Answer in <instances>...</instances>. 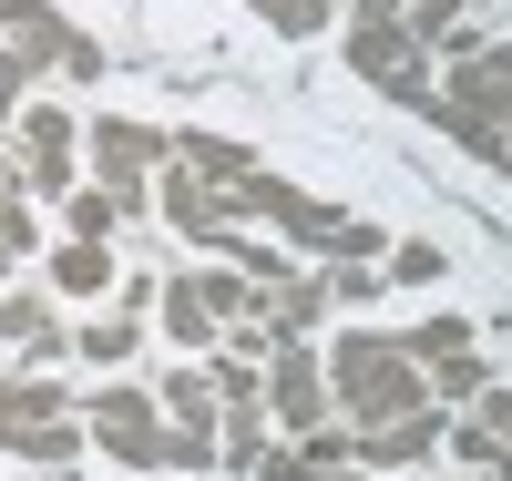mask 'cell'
<instances>
[{
    "label": "cell",
    "mask_w": 512,
    "mask_h": 481,
    "mask_svg": "<svg viewBox=\"0 0 512 481\" xmlns=\"http://www.w3.org/2000/svg\"><path fill=\"white\" fill-rule=\"evenodd\" d=\"M328 410H349V430L431 410V369H420L390 328H338V348H328Z\"/></svg>",
    "instance_id": "cell-1"
},
{
    "label": "cell",
    "mask_w": 512,
    "mask_h": 481,
    "mask_svg": "<svg viewBox=\"0 0 512 481\" xmlns=\"http://www.w3.org/2000/svg\"><path fill=\"white\" fill-rule=\"evenodd\" d=\"M349 72L379 82L400 113L431 103V41L400 21V0H349Z\"/></svg>",
    "instance_id": "cell-2"
},
{
    "label": "cell",
    "mask_w": 512,
    "mask_h": 481,
    "mask_svg": "<svg viewBox=\"0 0 512 481\" xmlns=\"http://www.w3.org/2000/svg\"><path fill=\"white\" fill-rule=\"evenodd\" d=\"M82 441L113 451V461H134V471H175V420H164V400L134 389V379H113V389L82 400Z\"/></svg>",
    "instance_id": "cell-3"
},
{
    "label": "cell",
    "mask_w": 512,
    "mask_h": 481,
    "mask_svg": "<svg viewBox=\"0 0 512 481\" xmlns=\"http://www.w3.org/2000/svg\"><path fill=\"white\" fill-rule=\"evenodd\" d=\"M267 420L287 430H318V420H338L328 410V359H308V338H287V348H267Z\"/></svg>",
    "instance_id": "cell-4"
},
{
    "label": "cell",
    "mask_w": 512,
    "mask_h": 481,
    "mask_svg": "<svg viewBox=\"0 0 512 481\" xmlns=\"http://www.w3.org/2000/svg\"><path fill=\"white\" fill-rule=\"evenodd\" d=\"M11 123H21V185H31V195H72V174H82V164H72V144H82L72 113H62V103H21Z\"/></svg>",
    "instance_id": "cell-5"
},
{
    "label": "cell",
    "mask_w": 512,
    "mask_h": 481,
    "mask_svg": "<svg viewBox=\"0 0 512 481\" xmlns=\"http://www.w3.org/2000/svg\"><path fill=\"white\" fill-rule=\"evenodd\" d=\"M164 144H175V134H154V123H123V113H103V123H93V174H103V185H113L123 205L144 215V174L164 164Z\"/></svg>",
    "instance_id": "cell-6"
},
{
    "label": "cell",
    "mask_w": 512,
    "mask_h": 481,
    "mask_svg": "<svg viewBox=\"0 0 512 481\" xmlns=\"http://www.w3.org/2000/svg\"><path fill=\"white\" fill-rule=\"evenodd\" d=\"M154 400H164V420H175V471H205V461H216V410H226L216 379H205V369H175Z\"/></svg>",
    "instance_id": "cell-7"
},
{
    "label": "cell",
    "mask_w": 512,
    "mask_h": 481,
    "mask_svg": "<svg viewBox=\"0 0 512 481\" xmlns=\"http://www.w3.org/2000/svg\"><path fill=\"white\" fill-rule=\"evenodd\" d=\"M441 441H451L461 461H482L492 481H512V389H482L472 420H441Z\"/></svg>",
    "instance_id": "cell-8"
},
{
    "label": "cell",
    "mask_w": 512,
    "mask_h": 481,
    "mask_svg": "<svg viewBox=\"0 0 512 481\" xmlns=\"http://www.w3.org/2000/svg\"><path fill=\"white\" fill-rule=\"evenodd\" d=\"M431 451H441V400L359 430V471H410V461H431Z\"/></svg>",
    "instance_id": "cell-9"
},
{
    "label": "cell",
    "mask_w": 512,
    "mask_h": 481,
    "mask_svg": "<svg viewBox=\"0 0 512 481\" xmlns=\"http://www.w3.org/2000/svg\"><path fill=\"white\" fill-rule=\"evenodd\" d=\"M0 338H11L31 369H52L62 348H72V328L52 318V297H41V287H0Z\"/></svg>",
    "instance_id": "cell-10"
},
{
    "label": "cell",
    "mask_w": 512,
    "mask_h": 481,
    "mask_svg": "<svg viewBox=\"0 0 512 481\" xmlns=\"http://www.w3.org/2000/svg\"><path fill=\"white\" fill-rule=\"evenodd\" d=\"M164 164H185L195 185H216V195H246V174H256V154L226 144V134H175V144H164ZM236 215H246V205H236Z\"/></svg>",
    "instance_id": "cell-11"
},
{
    "label": "cell",
    "mask_w": 512,
    "mask_h": 481,
    "mask_svg": "<svg viewBox=\"0 0 512 481\" xmlns=\"http://www.w3.org/2000/svg\"><path fill=\"white\" fill-rule=\"evenodd\" d=\"M164 215L195 236V246H216V236H236V195H216V185H195L185 164H164Z\"/></svg>",
    "instance_id": "cell-12"
},
{
    "label": "cell",
    "mask_w": 512,
    "mask_h": 481,
    "mask_svg": "<svg viewBox=\"0 0 512 481\" xmlns=\"http://www.w3.org/2000/svg\"><path fill=\"white\" fill-rule=\"evenodd\" d=\"M0 21H11V52H21L31 72H41V62H62L72 41H82V31H72V21L52 11V0H11V11H0Z\"/></svg>",
    "instance_id": "cell-13"
},
{
    "label": "cell",
    "mask_w": 512,
    "mask_h": 481,
    "mask_svg": "<svg viewBox=\"0 0 512 481\" xmlns=\"http://www.w3.org/2000/svg\"><path fill=\"white\" fill-rule=\"evenodd\" d=\"M154 308H164V338H185V348H216V338H226V318L205 308L195 267H185V277H164V287H154Z\"/></svg>",
    "instance_id": "cell-14"
},
{
    "label": "cell",
    "mask_w": 512,
    "mask_h": 481,
    "mask_svg": "<svg viewBox=\"0 0 512 481\" xmlns=\"http://www.w3.org/2000/svg\"><path fill=\"white\" fill-rule=\"evenodd\" d=\"M62 410H72V400H62V389L41 379V369L0 379V451H21V430H31V420H62Z\"/></svg>",
    "instance_id": "cell-15"
},
{
    "label": "cell",
    "mask_w": 512,
    "mask_h": 481,
    "mask_svg": "<svg viewBox=\"0 0 512 481\" xmlns=\"http://www.w3.org/2000/svg\"><path fill=\"white\" fill-rule=\"evenodd\" d=\"M103 287H113V246H93V236L52 246V297H103Z\"/></svg>",
    "instance_id": "cell-16"
},
{
    "label": "cell",
    "mask_w": 512,
    "mask_h": 481,
    "mask_svg": "<svg viewBox=\"0 0 512 481\" xmlns=\"http://www.w3.org/2000/svg\"><path fill=\"white\" fill-rule=\"evenodd\" d=\"M267 400H236V410H216V461H236V471H256V451H267Z\"/></svg>",
    "instance_id": "cell-17"
},
{
    "label": "cell",
    "mask_w": 512,
    "mask_h": 481,
    "mask_svg": "<svg viewBox=\"0 0 512 481\" xmlns=\"http://www.w3.org/2000/svg\"><path fill=\"white\" fill-rule=\"evenodd\" d=\"M134 338H144V308H113V318H93V328H72V348H82L93 369H123V359H134Z\"/></svg>",
    "instance_id": "cell-18"
},
{
    "label": "cell",
    "mask_w": 512,
    "mask_h": 481,
    "mask_svg": "<svg viewBox=\"0 0 512 481\" xmlns=\"http://www.w3.org/2000/svg\"><path fill=\"white\" fill-rule=\"evenodd\" d=\"M420 369H431V400H441V410H451V400H482V389H492L482 348H441V359H420Z\"/></svg>",
    "instance_id": "cell-19"
},
{
    "label": "cell",
    "mask_w": 512,
    "mask_h": 481,
    "mask_svg": "<svg viewBox=\"0 0 512 481\" xmlns=\"http://www.w3.org/2000/svg\"><path fill=\"white\" fill-rule=\"evenodd\" d=\"M123 215H134V205H123L113 185H72V236H93V246H113V236H123Z\"/></svg>",
    "instance_id": "cell-20"
},
{
    "label": "cell",
    "mask_w": 512,
    "mask_h": 481,
    "mask_svg": "<svg viewBox=\"0 0 512 481\" xmlns=\"http://www.w3.org/2000/svg\"><path fill=\"white\" fill-rule=\"evenodd\" d=\"M0 246H11V256L41 246V226H31V185H21V164H11V154H0Z\"/></svg>",
    "instance_id": "cell-21"
},
{
    "label": "cell",
    "mask_w": 512,
    "mask_h": 481,
    "mask_svg": "<svg viewBox=\"0 0 512 481\" xmlns=\"http://www.w3.org/2000/svg\"><path fill=\"white\" fill-rule=\"evenodd\" d=\"M21 461L72 471V461H82V420H31V430H21Z\"/></svg>",
    "instance_id": "cell-22"
},
{
    "label": "cell",
    "mask_w": 512,
    "mask_h": 481,
    "mask_svg": "<svg viewBox=\"0 0 512 481\" xmlns=\"http://www.w3.org/2000/svg\"><path fill=\"white\" fill-rule=\"evenodd\" d=\"M246 11L267 21V31H287V41H308V31H328V11H338V0H246Z\"/></svg>",
    "instance_id": "cell-23"
},
{
    "label": "cell",
    "mask_w": 512,
    "mask_h": 481,
    "mask_svg": "<svg viewBox=\"0 0 512 481\" xmlns=\"http://www.w3.org/2000/svg\"><path fill=\"white\" fill-rule=\"evenodd\" d=\"M441 267H451V256H441L431 236H410V246H390V256H379V277H390V287H431Z\"/></svg>",
    "instance_id": "cell-24"
},
{
    "label": "cell",
    "mask_w": 512,
    "mask_h": 481,
    "mask_svg": "<svg viewBox=\"0 0 512 481\" xmlns=\"http://www.w3.org/2000/svg\"><path fill=\"white\" fill-rule=\"evenodd\" d=\"M205 379H216V400H226V410H236V400H267V369H256L246 348H236V359H216Z\"/></svg>",
    "instance_id": "cell-25"
},
{
    "label": "cell",
    "mask_w": 512,
    "mask_h": 481,
    "mask_svg": "<svg viewBox=\"0 0 512 481\" xmlns=\"http://www.w3.org/2000/svg\"><path fill=\"white\" fill-rule=\"evenodd\" d=\"M410 359H441V348H472V318H431V328H400Z\"/></svg>",
    "instance_id": "cell-26"
},
{
    "label": "cell",
    "mask_w": 512,
    "mask_h": 481,
    "mask_svg": "<svg viewBox=\"0 0 512 481\" xmlns=\"http://www.w3.org/2000/svg\"><path fill=\"white\" fill-rule=\"evenodd\" d=\"M256 481H328V471H318L308 451H297V441H287V451L267 441V451H256Z\"/></svg>",
    "instance_id": "cell-27"
},
{
    "label": "cell",
    "mask_w": 512,
    "mask_h": 481,
    "mask_svg": "<svg viewBox=\"0 0 512 481\" xmlns=\"http://www.w3.org/2000/svg\"><path fill=\"white\" fill-rule=\"evenodd\" d=\"M21 82H41V72H31V62L11 52V41H0V123H11V113H21Z\"/></svg>",
    "instance_id": "cell-28"
},
{
    "label": "cell",
    "mask_w": 512,
    "mask_h": 481,
    "mask_svg": "<svg viewBox=\"0 0 512 481\" xmlns=\"http://www.w3.org/2000/svg\"><path fill=\"white\" fill-rule=\"evenodd\" d=\"M0 277H11V246H0Z\"/></svg>",
    "instance_id": "cell-29"
}]
</instances>
